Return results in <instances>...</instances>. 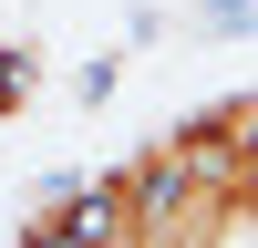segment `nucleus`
<instances>
[{
	"mask_svg": "<svg viewBox=\"0 0 258 248\" xmlns=\"http://www.w3.org/2000/svg\"><path fill=\"white\" fill-rule=\"evenodd\" d=\"M11 248H31V238H11Z\"/></svg>",
	"mask_w": 258,
	"mask_h": 248,
	"instance_id": "obj_2",
	"label": "nucleus"
},
{
	"mask_svg": "<svg viewBox=\"0 0 258 248\" xmlns=\"http://www.w3.org/2000/svg\"><path fill=\"white\" fill-rule=\"evenodd\" d=\"M31 93H41V62L0 41V114H21V103H31Z\"/></svg>",
	"mask_w": 258,
	"mask_h": 248,
	"instance_id": "obj_1",
	"label": "nucleus"
}]
</instances>
